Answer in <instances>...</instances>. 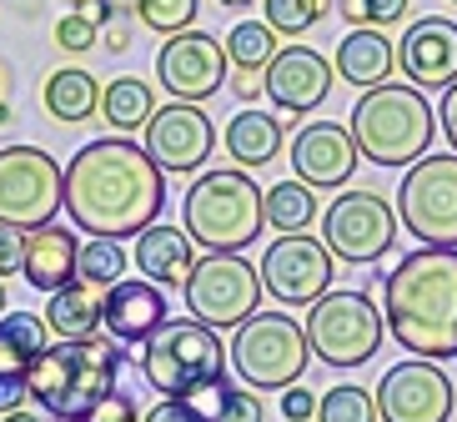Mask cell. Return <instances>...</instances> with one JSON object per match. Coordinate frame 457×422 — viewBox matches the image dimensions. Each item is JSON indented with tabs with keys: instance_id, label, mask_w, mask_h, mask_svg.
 I'll list each match as a JSON object with an SVG mask.
<instances>
[{
	"instance_id": "6da1fadb",
	"label": "cell",
	"mask_w": 457,
	"mask_h": 422,
	"mask_svg": "<svg viewBox=\"0 0 457 422\" xmlns=\"http://www.w3.org/2000/svg\"><path fill=\"white\" fill-rule=\"evenodd\" d=\"M166 171L146 156L141 141L101 137L86 141L66 161V211L76 232L136 242L151 221H162Z\"/></svg>"
},
{
	"instance_id": "7a4b0ae2",
	"label": "cell",
	"mask_w": 457,
	"mask_h": 422,
	"mask_svg": "<svg viewBox=\"0 0 457 422\" xmlns=\"http://www.w3.org/2000/svg\"><path fill=\"white\" fill-rule=\"evenodd\" d=\"M382 322L403 352L422 362L457 357V252L417 246L382 282Z\"/></svg>"
},
{
	"instance_id": "3957f363",
	"label": "cell",
	"mask_w": 457,
	"mask_h": 422,
	"mask_svg": "<svg viewBox=\"0 0 457 422\" xmlns=\"http://www.w3.org/2000/svg\"><path fill=\"white\" fill-rule=\"evenodd\" d=\"M121 362L126 347L101 332L86 342H51L41 362H30V397L55 422H91L121 393Z\"/></svg>"
},
{
	"instance_id": "277c9868",
	"label": "cell",
	"mask_w": 457,
	"mask_h": 422,
	"mask_svg": "<svg viewBox=\"0 0 457 422\" xmlns=\"http://www.w3.org/2000/svg\"><path fill=\"white\" fill-rule=\"evenodd\" d=\"M347 131L372 166H417L437 137V111L417 86L387 81L357 95Z\"/></svg>"
},
{
	"instance_id": "5b68a950",
	"label": "cell",
	"mask_w": 457,
	"mask_h": 422,
	"mask_svg": "<svg viewBox=\"0 0 457 422\" xmlns=\"http://www.w3.org/2000/svg\"><path fill=\"white\" fill-rule=\"evenodd\" d=\"M187 236L206 252H246L256 236L267 232L262 217V186L246 177L242 166H216L191 181L181 202Z\"/></svg>"
},
{
	"instance_id": "8992f818",
	"label": "cell",
	"mask_w": 457,
	"mask_h": 422,
	"mask_svg": "<svg viewBox=\"0 0 457 422\" xmlns=\"http://www.w3.org/2000/svg\"><path fill=\"white\" fill-rule=\"evenodd\" d=\"M227 362L237 372V382H246L252 393H287L302 382L312 362L307 327L292 322L287 312H256L242 327H231Z\"/></svg>"
},
{
	"instance_id": "52a82bcc",
	"label": "cell",
	"mask_w": 457,
	"mask_h": 422,
	"mask_svg": "<svg viewBox=\"0 0 457 422\" xmlns=\"http://www.w3.org/2000/svg\"><path fill=\"white\" fill-rule=\"evenodd\" d=\"M141 372L162 397H191L196 387L227 377V342L196 317L166 322L151 342H141Z\"/></svg>"
},
{
	"instance_id": "ba28073f",
	"label": "cell",
	"mask_w": 457,
	"mask_h": 422,
	"mask_svg": "<svg viewBox=\"0 0 457 422\" xmlns=\"http://www.w3.org/2000/svg\"><path fill=\"white\" fill-rule=\"evenodd\" d=\"M307 347L312 357H322L327 368H362L372 362L377 347H382V312L367 292H322V297L307 307Z\"/></svg>"
},
{
	"instance_id": "9c48e42d",
	"label": "cell",
	"mask_w": 457,
	"mask_h": 422,
	"mask_svg": "<svg viewBox=\"0 0 457 422\" xmlns=\"http://www.w3.org/2000/svg\"><path fill=\"white\" fill-rule=\"evenodd\" d=\"M66 206V166L41 146H0V227L41 232Z\"/></svg>"
},
{
	"instance_id": "30bf717a",
	"label": "cell",
	"mask_w": 457,
	"mask_h": 422,
	"mask_svg": "<svg viewBox=\"0 0 457 422\" xmlns=\"http://www.w3.org/2000/svg\"><path fill=\"white\" fill-rule=\"evenodd\" d=\"M187 312L206 327H242L246 317H256V302H262V272L256 261H246L242 252H206L196 257L187 286Z\"/></svg>"
},
{
	"instance_id": "8fae6325",
	"label": "cell",
	"mask_w": 457,
	"mask_h": 422,
	"mask_svg": "<svg viewBox=\"0 0 457 422\" xmlns=\"http://www.w3.org/2000/svg\"><path fill=\"white\" fill-rule=\"evenodd\" d=\"M397 221L422 246H453L457 252V151L453 156H422L407 166L397 186Z\"/></svg>"
},
{
	"instance_id": "7c38bea8",
	"label": "cell",
	"mask_w": 457,
	"mask_h": 422,
	"mask_svg": "<svg viewBox=\"0 0 457 422\" xmlns=\"http://www.w3.org/2000/svg\"><path fill=\"white\" fill-rule=\"evenodd\" d=\"M322 242L337 261L367 267V261L387 257L397 242V206L377 191H342L322 211Z\"/></svg>"
},
{
	"instance_id": "4fadbf2b",
	"label": "cell",
	"mask_w": 457,
	"mask_h": 422,
	"mask_svg": "<svg viewBox=\"0 0 457 422\" xmlns=\"http://www.w3.org/2000/svg\"><path fill=\"white\" fill-rule=\"evenodd\" d=\"M262 272V292L282 307H312V302L332 292V272H337V257L327 252L322 236H277L267 246V257L256 261Z\"/></svg>"
},
{
	"instance_id": "5bb4252c",
	"label": "cell",
	"mask_w": 457,
	"mask_h": 422,
	"mask_svg": "<svg viewBox=\"0 0 457 422\" xmlns=\"http://www.w3.org/2000/svg\"><path fill=\"white\" fill-rule=\"evenodd\" d=\"M453 377L443 372V362H422L407 357L397 368L382 372L377 382V418L382 422H447L453 418Z\"/></svg>"
},
{
	"instance_id": "9a60e30c",
	"label": "cell",
	"mask_w": 457,
	"mask_h": 422,
	"mask_svg": "<svg viewBox=\"0 0 457 422\" xmlns=\"http://www.w3.org/2000/svg\"><path fill=\"white\" fill-rule=\"evenodd\" d=\"M141 146L166 177H187V171H202V161L212 156L216 146V131H212V116L191 101H166L156 106V116L146 121L141 131Z\"/></svg>"
},
{
	"instance_id": "2e32d148",
	"label": "cell",
	"mask_w": 457,
	"mask_h": 422,
	"mask_svg": "<svg viewBox=\"0 0 457 422\" xmlns=\"http://www.w3.org/2000/svg\"><path fill=\"white\" fill-rule=\"evenodd\" d=\"M227 66H231L227 46L216 41V36H206V30H181V36H171V41L162 46V55H156L162 91L171 95V101H191V106L227 86Z\"/></svg>"
},
{
	"instance_id": "e0dca14e",
	"label": "cell",
	"mask_w": 457,
	"mask_h": 422,
	"mask_svg": "<svg viewBox=\"0 0 457 422\" xmlns=\"http://www.w3.org/2000/svg\"><path fill=\"white\" fill-rule=\"evenodd\" d=\"M332 76H337V66L322 51H312V46H282L277 61L262 70V91H267V101L282 116H307V111H317L327 101Z\"/></svg>"
},
{
	"instance_id": "ac0fdd59",
	"label": "cell",
	"mask_w": 457,
	"mask_h": 422,
	"mask_svg": "<svg viewBox=\"0 0 457 422\" xmlns=\"http://www.w3.org/2000/svg\"><path fill=\"white\" fill-rule=\"evenodd\" d=\"M357 141L347 126L337 121H307L292 137V171L296 181H307L312 191H337L357 177Z\"/></svg>"
},
{
	"instance_id": "d6986e66",
	"label": "cell",
	"mask_w": 457,
	"mask_h": 422,
	"mask_svg": "<svg viewBox=\"0 0 457 422\" xmlns=\"http://www.w3.org/2000/svg\"><path fill=\"white\" fill-rule=\"evenodd\" d=\"M397 66L417 91H447L457 81V21L443 15L412 21L397 46Z\"/></svg>"
},
{
	"instance_id": "ffe728a7",
	"label": "cell",
	"mask_w": 457,
	"mask_h": 422,
	"mask_svg": "<svg viewBox=\"0 0 457 422\" xmlns=\"http://www.w3.org/2000/svg\"><path fill=\"white\" fill-rule=\"evenodd\" d=\"M101 327L106 337L126 342H151L166 327V292L146 277H126V282L101 292Z\"/></svg>"
},
{
	"instance_id": "44dd1931",
	"label": "cell",
	"mask_w": 457,
	"mask_h": 422,
	"mask_svg": "<svg viewBox=\"0 0 457 422\" xmlns=\"http://www.w3.org/2000/svg\"><path fill=\"white\" fill-rule=\"evenodd\" d=\"M131 267L146 277V282H156L162 292L166 286H187L191 267H196V252H191L187 227L151 221L146 232L136 236V246H131Z\"/></svg>"
},
{
	"instance_id": "7402d4cb",
	"label": "cell",
	"mask_w": 457,
	"mask_h": 422,
	"mask_svg": "<svg viewBox=\"0 0 457 422\" xmlns=\"http://www.w3.org/2000/svg\"><path fill=\"white\" fill-rule=\"evenodd\" d=\"M76 261H81V242L71 227H41V232H26V277L36 292H61L66 282H76Z\"/></svg>"
},
{
	"instance_id": "603a6c76",
	"label": "cell",
	"mask_w": 457,
	"mask_h": 422,
	"mask_svg": "<svg viewBox=\"0 0 457 422\" xmlns=\"http://www.w3.org/2000/svg\"><path fill=\"white\" fill-rule=\"evenodd\" d=\"M392 70H397V46L382 36L377 26H357L342 36V46H337V76L347 86H357V91H372V86H387Z\"/></svg>"
},
{
	"instance_id": "cb8c5ba5",
	"label": "cell",
	"mask_w": 457,
	"mask_h": 422,
	"mask_svg": "<svg viewBox=\"0 0 457 422\" xmlns=\"http://www.w3.org/2000/svg\"><path fill=\"white\" fill-rule=\"evenodd\" d=\"M101 91H106V86L96 81L86 66H61V70L46 76L41 101H46V111H51L55 121L81 126V121H91V116H101Z\"/></svg>"
},
{
	"instance_id": "d4e9b609",
	"label": "cell",
	"mask_w": 457,
	"mask_h": 422,
	"mask_svg": "<svg viewBox=\"0 0 457 422\" xmlns=\"http://www.w3.org/2000/svg\"><path fill=\"white\" fill-rule=\"evenodd\" d=\"M46 327L55 342H86L101 332V286L66 282L46 302Z\"/></svg>"
},
{
	"instance_id": "484cf974",
	"label": "cell",
	"mask_w": 457,
	"mask_h": 422,
	"mask_svg": "<svg viewBox=\"0 0 457 422\" xmlns=\"http://www.w3.org/2000/svg\"><path fill=\"white\" fill-rule=\"evenodd\" d=\"M227 151L242 171L277 161V151H282V121H277L271 111H242V116H231Z\"/></svg>"
},
{
	"instance_id": "4316f807",
	"label": "cell",
	"mask_w": 457,
	"mask_h": 422,
	"mask_svg": "<svg viewBox=\"0 0 457 422\" xmlns=\"http://www.w3.org/2000/svg\"><path fill=\"white\" fill-rule=\"evenodd\" d=\"M156 91L146 81H136V76H121V81H111L101 91V116L116 137H131V131H146V121L156 116Z\"/></svg>"
},
{
	"instance_id": "83f0119b",
	"label": "cell",
	"mask_w": 457,
	"mask_h": 422,
	"mask_svg": "<svg viewBox=\"0 0 457 422\" xmlns=\"http://www.w3.org/2000/svg\"><path fill=\"white\" fill-rule=\"evenodd\" d=\"M187 402L202 412L206 422H267L262 397H256L252 387H242V382H227V377H216V382H206V387H196Z\"/></svg>"
},
{
	"instance_id": "f1b7e54d",
	"label": "cell",
	"mask_w": 457,
	"mask_h": 422,
	"mask_svg": "<svg viewBox=\"0 0 457 422\" xmlns=\"http://www.w3.org/2000/svg\"><path fill=\"white\" fill-rule=\"evenodd\" d=\"M262 217L277 236H296L317 221V191L307 181H277L262 191Z\"/></svg>"
},
{
	"instance_id": "f546056e",
	"label": "cell",
	"mask_w": 457,
	"mask_h": 422,
	"mask_svg": "<svg viewBox=\"0 0 457 422\" xmlns=\"http://www.w3.org/2000/svg\"><path fill=\"white\" fill-rule=\"evenodd\" d=\"M51 347V327L36 312H5L0 317V368H30Z\"/></svg>"
},
{
	"instance_id": "4dcf8cb0",
	"label": "cell",
	"mask_w": 457,
	"mask_h": 422,
	"mask_svg": "<svg viewBox=\"0 0 457 422\" xmlns=\"http://www.w3.org/2000/svg\"><path fill=\"white\" fill-rule=\"evenodd\" d=\"M221 46H227V61L237 66V76H256L277 61V30L267 21H237Z\"/></svg>"
},
{
	"instance_id": "1f68e13d",
	"label": "cell",
	"mask_w": 457,
	"mask_h": 422,
	"mask_svg": "<svg viewBox=\"0 0 457 422\" xmlns=\"http://www.w3.org/2000/svg\"><path fill=\"white\" fill-rule=\"evenodd\" d=\"M126 267H131V252H126L121 242H111V236H91V242H81V261H76V282L86 286H116L126 282Z\"/></svg>"
},
{
	"instance_id": "d6a6232c",
	"label": "cell",
	"mask_w": 457,
	"mask_h": 422,
	"mask_svg": "<svg viewBox=\"0 0 457 422\" xmlns=\"http://www.w3.org/2000/svg\"><path fill=\"white\" fill-rule=\"evenodd\" d=\"M317 422H382L377 393H367L362 382H337L317 397Z\"/></svg>"
},
{
	"instance_id": "836d02e7",
	"label": "cell",
	"mask_w": 457,
	"mask_h": 422,
	"mask_svg": "<svg viewBox=\"0 0 457 422\" xmlns=\"http://www.w3.org/2000/svg\"><path fill=\"white\" fill-rule=\"evenodd\" d=\"M196 11H202V0H136L141 26L156 30V36H166V41L196 26Z\"/></svg>"
},
{
	"instance_id": "e575fe53",
	"label": "cell",
	"mask_w": 457,
	"mask_h": 422,
	"mask_svg": "<svg viewBox=\"0 0 457 422\" xmlns=\"http://www.w3.org/2000/svg\"><path fill=\"white\" fill-rule=\"evenodd\" d=\"M327 5L332 0H262V21H267L277 36H307L317 21L327 15Z\"/></svg>"
},
{
	"instance_id": "d590c367",
	"label": "cell",
	"mask_w": 457,
	"mask_h": 422,
	"mask_svg": "<svg viewBox=\"0 0 457 422\" xmlns=\"http://www.w3.org/2000/svg\"><path fill=\"white\" fill-rule=\"evenodd\" d=\"M96 36H101V26H91L81 11H71V15L55 21V46H61L66 55H86L96 46Z\"/></svg>"
},
{
	"instance_id": "8d00e7d4",
	"label": "cell",
	"mask_w": 457,
	"mask_h": 422,
	"mask_svg": "<svg viewBox=\"0 0 457 422\" xmlns=\"http://www.w3.org/2000/svg\"><path fill=\"white\" fill-rule=\"evenodd\" d=\"M30 402V368H0V418Z\"/></svg>"
},
{
	"instance_id": "74e56055",
	"label": "cell",
	"mask_w": 457,
	"mask_h": 422,
	"mask_svg": "<svg viewBox=\"0 0 457 422\" xmlns=\"http://www.w3.org/2000/svg\"><path fill=\"white\" fill-rule=\"evenodd\" d=\"M26 267V232L21 227H0V282Z\"/></svg>"
},
{
	"instance_id": "f35d334b",
	"label": "cell",
	"mask_w": 457,
	"mask_h": 422,
	"mask_svg": "<svg viewBox=\"0 0 457 422\" xmlns=\"http://www.w3.org/2000/svg\"><path fill=\"white\" fill-rule=\"evenodd\" d=\"M282 418L287 422H317V393L302 387V382L287 387V393H282Z\"/></svg>"
},
{
	"instance_id": "ab89813d",
	"label": "cell",
	"mask_w": 457,
	"mask_h": 422,
	"mask_svg": "<svg viewBox=\"0 0 457 422\" xmlns=\"http://www.w3.org/2000/svg\"><path fill=\"white\" fill-rule=\"evenodd\" d=\"M141 422H206V418L191 408L187 397H162V402H156V408H151Z\"/></svg>"
},
{
	"instance_id": "60d3db41",
	"label": "cell",
	"mask_w": 457,
	"mask_h": 422,
	"mask_svg": "<svg viewBox=\"0 0 457 422\" xmlns=\"http://www.w3.org/2000/svg\"><path fill=\"white\" fill-rule=\"evenodd\" d=\"M407 5H412V0H367V21H372L377 30L397 26V21L407 15Z\"/></svg>"
},
{
	"instance_id": "b9f144b4",
	"label": "cell",
	"mask_w": 457,
	"mask_h": 422,
	"mask_svg": "<svg viewBox=\"0 0 457 422\" xmlns=\"http://www.w3.org/2000/svg\"><path fill=\"white\" fill-rule=\"evenodd\" d=\"M91 422H141V412H136V402H131V393H116L106 402V408L96 412Z\"/></svg>"
},
{
	"instance_id": "7bdbcfd3",
	"label": "cell",
	"mask_w": 457,
	"mask_h": 422,
	"mask_svg": "<svg viewBox=\"0 0 457 422\" xmlns=\"http://www.w3.org/2000/svg\"><path fill=\"white\" fill-rule=\"evenodd\" d=\"M443 137H447V146L457 151V81L443 91Z\"/></svg>"
},
{
	"instance_id": "ee69618b",
	"label": "cell",
	"mask_w": 457,
	"mask_h": 422,
	"mask_svg": "<svg viewBox=\"0 0 457 422\" xmlns=\"http://www.w3.org/2000/svg\"><path fill=\"white\" fill-rule=\"evenodd\" d=\"M76 11H81L91 26H106V21H116V5H111V0H86V5H76Z\"/></svg>"
},
{
	"instance_id": "f6af8a7d",
	"label": "cell",
	"mask_w": 457,
	"mask_h": 422,
	"mask_svg": "<svg viewBox=\"0 0 457 422\" xmlns=\"http://www.w3.org/2000/svg\"><path fill=\"white\" fill-rule=\"evenodd\" d=\"M106 46H111V51H126V46H131V30L116 21V26H111V36H106Z\"/></svg>"
},
{
	"instance_id": "bcb514c9",
	"label": "cell",
	"mask_w": 457,
	"mask_h": 422,
	"mask_svg": "<svg viewBox=\"0 0 457 422\" xmlns=\"http://www.w3.org/2000/svg\"><path fill=\"white\" fill-rule=\"evenodd\" d=\"M342 15H347V21H357V26H362V21H367V0H342Z\"/></svg>"
},
{
	"instance_id": "7dc6e473",
	"label": "cell",
	"mask_w": 457,
	"mask_h": 422,
	"mask_svg": "<svg viewBox=\"0 0 457 422\" xmlns=\"http://www.w3.org/2000/svg\"><path fill=\"white\" fill-rule=\"evenodd\" d=\"M0 422H46V418H41V412H30V408H21V412H5Z\"/></svg>"
},
{
	"instance_id": "c3c4849f",
	"label": "cell",
	"mask_w": 457,
	"mask_h": 422,
	"mask_svg": "<svg viewBox=\"0 0 457 422\" xmlns=\"http://www.w3.org/2000/svg\"><path fill=\"white\" fill-rule=\"evenodd\" d=\"M216 5H227V11H246L252 0H216Z\"/></svg>"
},
{
	"instance_id": "681fc988",
	"label": "cell",
	"mask_w": 457,
	"mask_h": 422,
	"mask_svg": "<svg viewBox=\"0 0 457 422\" xmlns=\"http://www.w3.org/2000/svg\"><path fill=\"white\" fill-rule=\"evenodd\" d=\"M5 121H11V106H5V101H0V126H5Z\"/></svg>"
},
{
	"instance_id": "f907efd6",
	"label": "cell",
	"mask_w": 457,
	"mask_h": 422,
	"mask_svg": "<svg viewBox=\"0 0 457 422\" xmlns=\"http://www.w3.org/2000/svg\"><path fill=\"white\" fill-rule=\"evenodd\" d=\"M0 302H5V282H0Z\"/></svg>"
},
{
	"instance_id": "816d5d0a",
	"label": "cell",
	"mask_w": 457,
	"mask_h": 422,
	"mask_svg": "<svg viewBox=\"0 0 457 422\" xmlns=\"http://www.w3.org/2000/svg\"><path fill=\"white\" fill-rule=\"evenodd\" d=\"M71 5H86V0H71Z\"/></svg>"
},
{
	"instance_id": "f5cc1de1",
	"label": "cell",
	"mask_w": 457,
	"mask_h": 422,
	"mask_svg": "<svg viewBox=\"0 0 457 422\" xmlns=\"http://www.w3.org/2000/svg\"><path fill=\"white\" fill-rule=\"evenodd\" d=\"M453 5H457V0H453Z\"/></svg>"
},
{
	"instance_id": "db71d44e",
	"label": "cell",
	"mask_w": 457,
	"mask_h": 422,
	"mask_svg": "<svg viewBox=\"0 0 457 422\" xmlns=\"http://www.w3.org/2000/svg\"><path fill=\"white\" fill-rule=\"evenodd\" d=\"M51 422H55V418H51Z\"/></svg>"
}]
</instances>
